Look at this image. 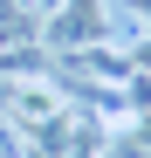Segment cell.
<instances>
[{
    "mask_svg": "<svg viewBox=\"0 0 151 158\" xmlns=\"http://www.w3.org/2000/svg\"><path fill=\"white\" fill-rule=\"evenodd\" d=\"M131 69H137V76H151V35H144V41L131 48Z\"/></svg>",
    "mask_w": 151,
    "mask_h": 158,
    "instance_id": "6da1fadb",
    "label": "cell"
},
{
    "mask_svg": "<svg viewBox=\"0 0 151 158\" xmlns=\"http://www.w3.org/2000/svg\"><path fill=\"white\" fill-rule=\"evenodd\" d=\"M131 7H137V14H144V21H151V0H131Z\"/></svg>",
    "mask_w": 151,
    "mask_h": 158,
    "instance_id": "7a4b0ae2",
    "label": "cell"
}]
</instances>
